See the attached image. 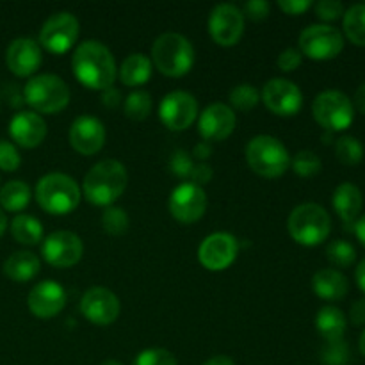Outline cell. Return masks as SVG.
Masks as SVG:
<instances>
[{
	"instance_id": "obj_46",
	"label": "cell",
	"mask_w": 365,
	"mask_h": 365,
	"mask_svg": "<svg viewBox=\"0 0 365 365\" xmlns=\"http://www.w3.org/2000/svg\"><path fill=\"white\" fill-rule=\"evenodd\" d=\"M349 316H351V321L355 324H365V298L356 299L351 305V310H349Z\"/></svg>"
},
{
	"instance_id": "obj_22",
	"label": "cell",
	"mask_w": 365,
	"mask_h": 365,
	"mask_svg": "<svg viewBox=\"0 0 365 365\" xmlns=\"http://www.w3.org/2000/svg\"><path fill=\"white\" fill-rule=\"evenodd\" d=\"M9 134L13 141L24 148H36L45 139L46 123L39 114L25 110V113L14 114L9 123Z\"/></svg>"
},
{
	"instance_id": "obj_34",
	"label": "cell",
	"mask_w": 365,
	"mask_h": 365,
	"mask_svg": "<svg viewBox=\"0 0 365 365\" xmlns=\"http://www.w3.org/2000/svg\"><path fill=\"white\" fill-rule=\"evenodd\" d=\"M292 170H294L296 175L303 178L314 177L321 171L323 164H321V159L317 157V153L310 152V150H302V152L296 153V157L292 159Z\"/></svg>"
},
{
	"instance_id": "obj_39",
	"label": "cell",
	"mask_w": 365,
	"mask_h": 365,
	"mask_svg": "<svg viewBox=\"0 0 365 365\" xmlns=\"http://www.w3.org/2000/svg\"><path fill=\"white\" fill-rule=\"evenodd\" d=\"M20 153L16 146L9 141L0 139V170L2 171H16L20 168Z\"/></svg>"
},
{
	"instance_id": "obj_8",
	"label": "cell",
	"mask_w": 365,
	"mask_h": 365,
	"mask_svg": "<svg viewBox=\"0 0 365 365\" xmlns=\"http://www.w3.org/2000/svg\"><path fill=\"white\" fill-rule=\"evenodd\" d=\"M312 113L317 123L328 132L344 130L353 123V116H355L351 100L344 93L335 91V89L323 91L316 96Z\"/></svg>"
},
{
	"instance_id": "obj_47",
	"label": "cell",
	"mask_w": 365,
	"mask_h": 365,
	"mask_svg": "<svg viewBox=\"0 0 365 365\" xmlns=\"http://www.w3.org/2000/svg\"><path fill=\"white\" fill-rule=\"evenodd\" d=\"M102 100H103V106L106 107H118L120 106L121 93L118 91L116 88H109L102 93Z\"/></svg>"
},
{
	"instance_id": "obj_20",
	"label": "cell",
	"mask_w": 365,
	"mask_h": 365,
	"mask_svg": "<svg viewBox=\"0 0 365 365\" xmlns=\"http://www.w3.org/2000/svg\"><path fill=\"white\" fill-rule=\"evenodd\" d=\"M70 143L75 152L82 155H95L106 143V128L102 121L93 116H81L71 123Z\"/></svg>"
},
{
	"instance_id": "obj_52",
	"label": "cell",
	"mask_w": 365,
	"mask_h": 365,
	"mask_svg": "<svg viewBox=\"0 0 365 365\" xmlns=\"http://www.w3.org/2000/svg\"><path fill=\"white\" fill-rule=\"evenodd\" d=\"M355 234L360 239V242L365 246V214L355 223Z\"/></svg>"
},
{
	"instance_id": "obj_2",
	"label": "cell",
	"mask_w": 365,
	"mask_h": 365,
	"mask_svg": "<svg viewBox=\"0 0 365 365\" xmlns=\"http://www.w3.org/2000/svg\"><path fill=\"white\" fill-rule=\"evenodd\" d=\"M128 175L121 163L106 159L96 163L84 178V196L96 207H109L116 202L127 187Z\"/></svg>"
},
{
	"instance_id": "obj_48",
	"label": "cell",
	"mask_w": 365,
	"mask_h": 365,
	"mask_svg": "<svg viewBox=\"0 0 365 365\" xmlns=\"http://www.w3.org/2000/svg\"><path fill=\"white\" fill-rule=\"evenodd\" d=\"M210 155H212V146H210V143L203 141V143H198V145L195 146L191 157H196L198 160L205 163L207 159H210Z\"/></svg>"
},
{
	"instance_id": "obj_6",
	"label": "cell",
	"mask_w": 365,
	"mask_h": 365,
	"mask_svg": "<svg viewBox=\"0 0 365 365\" xmlns=\"http://www.w3.org/2000/svg\"><path fill=\"white\" fill-rule=\"evenodd\" d=\"M289 234L302 246H317L330 235L331 220L317 203H302L289 216Z\"/></svg>"
},
{
	"instance_id": "obj_19",
	"label": "cell",
	"mask_w": 365,
	"mask_h": 365,
	"mask_svg": "<svg viewBox=\"0 0 365 365\" xmlns=\"http://www.w3.org/2000/svg\"><path fill=\"white\" fill-rule=\"evenodd\" d=\"M235 123H237V118L230 107L225 103H212L200 116L198 128L207 143L223 141L234 132Z\"/></svg>"
},
{
	"instance_id": "obj_37",
	"label": "cell",
	"mask_w": 365,
	"mask_h": 365,
	"mask_svg": "<svg viewBox=\"0 0 365 365\" xmlns=\"http://www.w3.org/2000/svg\"><path fill=\"white\" fill-rule=\"evenodd\" d=\"M134 365H177V359L168 349H145L135 356Z\"/></svg>"
},
{
	"instance_id": "obj_32",
	"label": "cell",
	"mask_w": 365,
	"mask_h": 365,
	"mask_svg": "<svg viewBox=\"0 0 365 365\" xmlns=\"http://www.w3.org/2000/svg\"><path fill=\"white\" fill-rule=\"evenodd\" d=\"M150 110H152V96L146 91H134L127 96L125 100V114H127L130 120L141 121L145 118H148Z\"/></svg>"
},
{
	"instance_id": "obj_27",
	"label": "cell",
	"mask_w": 365,
	"mask_h": 365,
	"mask_svg": "<svg viewBox=\"0 0 365 365\" xmlns=\"http://www.w3.org/2000/svg\"><path fill=\"white\" fill-rule=\"evenodd\" d=\"M316 327L328 342L342 341L346 331V317L337 307H323L316 317Z\"/></svg>"
},
{
	"instance_id": "obj_13",
	"label": "cell",
	"mask_w": 365,
	"mask_h": 365,
	"mask_svg": "<svg viewBox=\"0 0 365 365\" xmlns=\"http://www.w3.org/2000/svg\"><path fill=\"white\" fill-rule=\"evenodd\" d=\"M264 106L278 116H294L303 103V95L294 82L287 78H271L260 93Z\"/></svg>"
},
{
	"instance_id": "obj_28",
	"label": "cell",
	"mask_w": 365,
	"mask_h": 365,
	"mask_svg": "<svg viewBox=\"0 0 365 365\" xmlns=\"http://www.w3.org/2000/svg\"><path fill=\"white\" fill-rule=\"evenodd\" d=\"M11 234L20 245H39L43 239V225L36 217L27 216V214H18L11 221Z\"/></svg>"
},
{
	"instance_id": "obj_41",
	"label": "cell",
	"mask_w": 365,
	"mask_h": 365,
	"mask_svg": "<svg viewBox=\"0 0 365 365\" xmlns=\"http://www.w3.org/2000/svg\"><path fill=\"white\" fill-rule=\"evenodd\" d=\"M316 14L323 21H334L344 14V6L337 0H321L316 6Z\"/></svg>"
},
{
	"instance_id": "obj_11",
	"label": "cell",
	"mask_w": 365,
	"mask_h": 365,
	"mask_svg": "<svg viewBox=\"0 0 365 365\" xmlns=\"http://www.w3.org/2000/svg\"><path fill=\"white\" fill-rule=\"evenodd\" d=\"M209 32L220 46H234L245 32V13L234 4H220L209 16Z\"/></svg>"
},
{
	"instance_id": "obj_51",
	"label": "cell",
	"mask_w": 365,
	"mask_h": 365,
	"mask_svg": "<svg viewBox=\"0 0 365 365\" xmlns=\"http://www.w3.org/2000/svg\"><path fill=\"white\" fill-rule=\"evenodd\" d=\"M203 365H235V364H234V360L228 359V356L217 355V356H212L210 360H207Z\"/></svg>"
},
{
	"instance_id": "obj_55",
	"label": "cell",
	"mask_w": 365,
	"mask_h": 365,
	"mask_svg": "<svg viewBox=\"0 0 365 365\" xmlns=\"http://www.w3.org/2000/svg\"><path fill=\"white\" fill-rule=\"evenodd\" d=\"M100 365H123V364H120L118 360H106V362H102Z\"/></svg>"
},
{
	"instance_id": "obj_9",
	"label": "cell",
	"mask_w": 365,
	"mask_h": 365,
	"mask_svg": "<svg viewBox=\"0 0 365 365\" xmlns=\"http://www.w3.org/2000/svg\"><path fill=\"white\" fill-rule=\"evenodd\" d=\"M344 48V38L331 25H310L299 34V52L314 61H328L337 57Z\"/></svg>"
},
{
	"instance_id": "obj_43",
	"label": "cell",
	"mask_w": 365,
	"mask_h": 365,
	"mask_svg": "<svg viewBox=\"0 0 365 365\" xmlns=\"http://www.w3.org/2000/svg\"><path fill=\"white\" fill-rule=\"evenodd\" d=\"M245 13L250 20L260 21L269 14V4L266 0H250L245 6Z\"/></svg>"
},
{
	"instance_id": "obj_21",
	"label": "cell",
	"mask_w": 365,
	"mask_h": 365,
	"mask_svg": "<svg viewBox=\"0 0 365 365\" xmlns=\"http://www.w3.org/2000/svg\"><path fill=\"white\" fill-rule=\"evenodd\" d=\"M41 48L39 43L31 38H18L7 46V68L18 77H29L41 66Z\"/></svg>"
},
{
	"instance_id": "obj_54",
	"label": "cell",
	"mask_w": 365,
	"mask_h": 365,
	"mask_svg": "<svg viewBox=\"0 0 365 365\" xmlns=\"http://www.w3.org/2000/svg\"><path fill=\"white\" fill-rule=\"evenodd\" d=\"M360 351H362V355L365 356V330L362 331V335H360Z\"/></svg>"
},
{
	"instance_id": "obj_25",
	"label": "cell",
	"mask_w": 365,
	"mask_h": 365,
	"mask_svg": "<svg viewBox=\"0 0 365 365\" xmlns=\"http://www.w3.org/2000/svg\"><path fill=\"white\" fill-rule=\"evenodd\" d=\"M4 273L14 282H29L39 273V259L32 252H16L4 262Z\"/></svg>"
},
{
	"instance_id": "obj_30",
	"label": "cell",
	"mask_w": 365,
	"mask_h": 365,
	"mask_svg": "<svg viewBox=\"0 0 365 365\" xmlns=\"http://www.w3.org/2000/svg\"><path fill=\"white\" fill-rule=\"evenodd\" d=\"M344 31L349 41L365 46V4H355L346 11Z\"/></svg>"
},
{
	"instance_id": "obj_10",
	"label": "cell",
	"mask_w": 365,
	"mask_h": 365,
	"mask_svg": "<svg viewBox=\"0 0 365 365\" xmlns=\"http://www.w3.org/2000/svg\"><path fill=\"white\" fill-rule=\"evenodd\" d=\"M78 38V20L71 13H56L43 24L39 43L50 53H64Z\"/></svg>"
},
{
	"instance_id": "obj_26",
	"label": "cell",
	"mask_w": 365,
	"mask_h": 365,
	"mask_svg": "<svg viewBox=\"0 0 365 365\" xmlns=\"http://www.w3.org/2000/svg\"><path fill=\"white\" fill-rule=\"evenodd\" d=\"M118 75H120V81L128 88L145 84L152 75V61L145 53H132L123 61Z\"/></svg>"
},
{
	"instance_id": "obj_23",
	"label": "cell",
	"mask_w": 365,
	"mask_h": 365,
	"mask_svg": "<svg viewBox=\"0 0 365 365\" xmlns=\"http://www.w3.org/2000/svg\"><path fill=\"white\" fill-rule=\"evenodd\" d=\"M362 191L351 182H344L334 192V209L346 225L355 223L362 210Z\"/></svg>"
},
{
	"instance_id": "obj_45",
	"label": "cell",
	"mask_w": 365,
	"mask_h": 365,
	"mask_svg": "<svg viewBox=\"0 0 365 365\" xmlns=\"http://www.w3.org/2000/svg\"><path fill=\"white\" fill-rule=\"evenodd\" d=\"M189 178H192V184L200 185V184H207V182L212 178V168L207 166L205 163H200L196 164L195 168H192L191 175H189Z\"/></svg>"
},
{
	"instance_id": "obj_24",
	"label": "cell",
	"mask_w": 365,
	"mask_h": 365,
	"mask_svg": "<svg viewBox=\"0 0 365 365\" xmlns=\"http://www.w3.org/2000/svg\"><path fill=\"white\" fill-rule=\"evenodd\" d=\"M312 289L319 298L327 302H339L349 291L348 278L335 269H321L314 274Z\"/></svg>"
},
{
	"instance_id": "obj_53",
	"label": "cell",
	"mask_w": 365,
	"mask_h": 365,
	"mask_svg": "<svg viewBox=\"0 0 365 365\" xmlns=\"http://www.w3.org/2000/svg\"><path fill=\"white\" fill-rule=\"evenodd\" d=\"M6 228H7V217H6V214H4L2 210H0V237H2V235H4Z\"/></svg>"
},
{
	"instance_id": "obj_17",
	"label": "cell",
	"mask_w": 365,
	"mask_h": 365,
	"mask_svg": "<svg viewBox=\"0 0 365 365\" xmlns=\"http://www.w3.org/2000/svg\"><path fill=\"white\" fill-rule=\"evenodd\" d=\"M237 239L225 232L209 235L203 239V242L198 248V259L205 269L209 271H223L237 257Z\"/></svg>"
},
{
	"instance_id": "obj_18",
	"label": "cell",
	"mask_w": 365,
	"mask_h": 365,
	"mask_svg": "<svg viewBox=\"0 0 365 365\" xmlns=\"http://www.w3.org/2000/svg\"><path fill=\"white\" fill-rule=\"evenodd\" d=\"M29 310L39 319L56 317L66 305V291L57 282L46 280L29 292Z\"/></svg>"
},
{
	"instance_id": "obj_14",
	"label": "cell",
	"mask_w": 365,
	"mask_h": 365,
	"mask_svg": "<svg viewBox=\"0 0 365 365\" xmlns=\"http://www.w3.org/2000/svg\"><path fill=\"white\" fill-rule=\"evenodd\" d=\"M170 212L180 223H196L207 210V195L200 185L184 182L170 196Z\"/></svg>"
},
{
	"instance_id": "obj_15",
	"label": "cell",
	"mask_w": 365,
	"mask_h": 365,
	"mask_svg": "<svg viewBox=\"0 0 365 365\" xmlns=\"http://www.w3.org/2000/svg\"><path fill=\"white\" fill-rule=\"evenodd\" d=\"M159 116L171 130H185L198 116V102L187 91L168 93L159 106Z\"/></svg>"
},
{
	"instance_id": "obj_35",
	"label": "cell",
	"mask_w": 365,
	"mask_h": 365,
	"mask_svg": "<svg viewBox=\"0 0 365 365\" xmlns=\"http://www.w3.org/2000/svg\"><path fill=\"white\" fill-rule=\"evenodd\" d=\"M260 102V93L252 84H239L232 89L230 103L239 110H252Z\"/></svg>"
},
{
	"instance_id": "obj_50",
	"label": "cell",
	"mask_w": 365,
	"mask_h": 365,
	"mask_svg": "<svg viewBox=\"0 0 365 365\" xmlns=\"http://www.w3.org/2000/svg\"><path fill=\"white\" fill-rule=\"evenodd\" d=\"M356 284L365 292V259L360 260L359 267H356Z\"/></svg>"
},
{
	"instance_id": "obj_12",
	"label": "cell",
	"mask_w": 365,
	"mask_h": 365,
	"mask_svg": "<svg viewBox=\"0 0 365 365\" xmlns=\"http://www.w3.org/2000/svg\"><path fill=\"white\" fill-rule=\"evenodd\" d=\"M41 255L53 267H71L84 255V245L73 232L59 230L43 241Z\"/></svg>"
},
{
	"instance_id": "obj_38",
	"label": "cell",
	"mask_w": 365,
	"mask_h": 365,
	"mask_svg": "<svg viewBox=\"0 0 365 365\" xmlns=\"http://www.w3.org/2000/svg\"><path fill=\"white\" fill-rule=\"evenodd\" d=\"M348 346L344 341L328 342L327 348L323 349V362L327 365H346L348 364Z\"/></svg>"
},
{
	"instance_id": "obj_31",
	"label": "cell",
	"mask_w": 365,
	"mask_h": 365,
	"mask_svg": "<svg viewBox=\"0 0 365 365\" xmlns=\"http://www.w3.org/2000/svg\"><path fill=\"white\" fill-rule=\"evenodd\" d=\"M335 155L342 164L348 166H355L364 159V146L353 135H342L337 143H335Z\"/></svg>"
},
{
	"instance_id": "obj_36",
	"label": "cell",
	"mask_w": 365,
	"mask_h": 365,
	"mask_svg": "<svg viewBox=\"0 0 365 365\" xmlns=\"http://www.w3.org/2000/svg\"><path fill=\"white\" fill-rule=\"evenodd\" d=\"M327 257L335 266L348 267L355 262L356 250L348 241H334L327 246Z\"/></svg>"
},
{
	"instance_id": "obj_40",
	"label": "cell",
	"mask_w": 365,
	"mask_h": 365,
	"mask_svg": "<svg viewBox=\"0 0 365 365\" xmlns=\"http://www.w3.org/2000/svg\"><path fill=\"white\" fill-rule=\"evenodd\" d=\"M192 168H195V163H192L191 155L184 150H178V152L173 153L170 160V170L173 171L175 177L178 178H189Z\"/></svg>"
},
{
	"instance_id": "obj_7",
	"label": "cell",
	"mask_w": 365,
	"mask_h": 365,
	"mask_svg": "<svg viewBox=\"0 0 365 365\" xmlns=\"http://www.w3.org/2000/svg\"><path fill=\"white\" fill-rule=\"evenodd\" d=\"M24 98L38 113H61L70 103V88L57 75L41 73L25 84Z\"/></svg>"
},
{
	"instance_id": "obj_1",
	"label": "cell",
	"mask_w": 365,
	"mask_h": 365,
	"mask_svg": "<svg viewBox=\"0 0 365 365\" xmlns=\"http://www.w3.org/2000/svg\"><path fill=\"white\" fill-rule=\"evenodd\" d=\"M71 68L82 86L96 89V91H106L113 88L118 75L110 50L103 43L93 41V39L77 46L71 59Z\"/></svg>"
},
{
	"instance_id": "obj_3",
	"label": "cell",
	"mask_w": 365,
	"mask_h": 365,
	"mask_svg": "<svg viewBox=\"0 0 365 365\" xmlns=\"http://www.w3.org/2000/svg\"><path fill=\"white\" fill-rule=\"evenodd\" d=\"M36 202L45 212L64 216L75 210L81 202V187L64 173H48L36 185Z\"/></svg>"
},
{
	"instance_id": "obj_33",
	"label": "cell",
	"mask_w": 365,
	"mask_h": 365,
	"mask_svg": "<svg viewBox=\"0 0 365 365\" xmlns=\"http://www.w3.org/2000/svg\"><path fill=\"white\" fill-rule=\"evenodd\" d=\"M102 225L103 230L109 235H123L127 234L130 220H128V214L123 209H120V207H109L103 212Z\"/></svg>"
},
{
	"instance_id": "obj_42",
	"label": "cell",
	"mask_w": 365,
	"mask_h": 365,
	"mask_svg": "<svg viewBox=\"0 0 365 365\" xmlns=\"http://www.w3.org/2000/svg\"><path fill=\"white\" fill-rule=\"evenodd\" d=\"M302 61H303V53L299 52L298 48H292V46H291V48H285L284 52L278 56L277 64H278V68H280V70L292 71V70H296L299 64H302Z\"/></svg>"
},
{
	"instance_id": "obj_5",
	"label": "cell",
	"mask_w": 365,
	"mask_h": 365,
	"mask_svg": "<svg viewBox=\"0 0 365 365\" xmlns=\"http://www.w3.org/2000/svg\"><path fill=\"white\" fill-rule=\"evenodd\" d=\"M246 160L257 175L266 178L282 177L291 166V155L284 143L271 135H257L246 146Z\"/></svg>"
},
{
	"instance_id": "obj_4",
	"label": "cell",
	"mask_w": 365,
	"mask_h": 365,
	"mask_svg": "<svg viewBox=\"0 0 365 365\" xmlns=\"http://www.w3.org/2000/svg\"><path fill=\"white\" fill-rule=\"evenodd\" d=\"M152 59L163 75L182 77L195 64V48L185 36L178 32H164L153 43Z\"/></svg>"
},
{
	"instance_id": "obj_29",
	"label": "cell",
	"mask_w": 365,
	"mask_h": 365,
	"mask_svg": "<svg viewBox=\"0 0 365 365\" xmlns=\"http://www.w3.org/2000/svg\"><path fill=\"white\" fill-rule=\"evenodd\" d=\"M31 202V189L25 182L11 180L0 189V205L9 212H20Z\"/></svg>"
},
{
	"instance_id": "obj_44",
	"label": "cell",
	"mask_w": 365,
	"mask_h": 365,
	"mask_svg": "<svg viewBox=\"0 0 365 365\" xmlns=\"http://www.w3.org/2000/svg\"><path fill=\"white\" fill-rule=\"evenodd\" d=\"M310 6H312L310 0H280V2H278V7L287 14H302L305 13Z\"/></svg>"
},
{
	"instance_id": "obj_49",
	"label": "cell",
	"mask_w": 365,
	"mask_h": 365,
	"mask_svg": "<svg viewBox=\"0 0 365 365\" xmlns=\"http://www.w3.org/2000/svg\"><path fill=\"white\" fill-rule=\"evenodd\" d=\"M355 107L360 110V113L365 114V82L356 89L355 93Z\"/></svg>"
},
{
	"instance_id": "obj_16",
	"label": "cell",
	"mask_w": 365,
	"mask_h": 365,
	"mask_svg": "<svg viewBox=\"0 0 365 365\" xmlns=\"http://www.w3.org/2000/svg\"><path fill=\"white\" fill-rule=\"evenodd\" d=\"M120 299L113 291L106 287H91L84 292L81 299L82 316L93 324L107 327L120 316Z\"/></svg>"
}]
</instances>
